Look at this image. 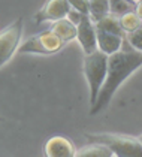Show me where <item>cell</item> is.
<instances>
[{
  "instance_id": "9c48e42d",
  "label": "cell",
  "mask_w": 142,
  "mask_h": 157,
  "mask_svg": "<svg viewBox=\"0 0 142 157\" xmlns=\"http://www.w3.org/2000/svg\"><path fill=\"white\" fill-rule=\"evenodd\" d=\"M123 42H124V36H120V35H115V33L97 29V48L100 51H103L108 56L120 51L121 47H123Z\"/></svg>"
},
{
  "instance_id": "ba28073f",
  "label": "cell",
  "mask_w": 142,
  "mask_h": 157,
  "mask_svg": "<svg viewBox=\"0 0 142 157\" xmlns=\"http://www.w3.org/2000/svg\"><path fill=\"white\" fill-rule=\"evenodd\" d=\"M44 151L48 157H73L76 156V148L71 139L64 136H51L45 142Z\"/></svg>"
},
{
  "instance_id": "44dd1931",
  "label": "cell",
  "mask_w": 142,
  "mask_h": 157,
  "mask_svg": "<svg viewBox=\"0 0 142 157\" xmlns=\"http://www.w3.org/2000/svg\"><path fill=\"white\" fill-rule=\"evenodd\" d=\"M0 120H2V118H0Z\"/></svg>"
},
{
  "instance_id": "7c38bea8",
  "label": "cell",
  "mask_w": 142,
  "mask_h": 157,
  "mask_svg": "<svg viewBox=\"0 0 142 157\" xmlns=\"http://www.w3.org/2000/svg\"><path fill=\"white\" fill-rule=\"evenodd\" d=\"M97 29L100 30H105V32H111V33H115L120 36H126L124 30L121 29L120 24V17L118 15H114V13H108L106 17H103L102 20H99L97 23H94Z\"/></svg>"
},
{
  "instance_id": "30bf717a",
  "label": "cell",
  "mask_w": 142,
  "mask_h": 157,
  "mask_svg": "<svg viewBox=\"0 0 142 157\" xmlns=\"http://www.w3.org/2000/svg\"><path fill=\"white\" fill-rule=\"evenodd\" d=\"M78 157H114V151L102 142H91L76 150Z\"/></svg>"
},
{
  "instance_id": "52a82bcc",
  "label": "cell",
  "mask_w": 142,
  "mask_h": 157,
  "mask_svg": "<svg viewBox=\"0 0 142 157\" xmlns=\"http://www.w3.org/2000/svg\"><path fill=\"white\" fill-rule=\"evenodd\" d=\"M72 6L67 0H48L37 11L35 20L37 24H40L44 21H57L61 18H66Z\"/></svg>"
},
{
  "instance_id": "2e32d148",
  "label": "cell",
  "mask_w": 142,
  "mask_h": 157,
  "mask_svg": "<svg viewBox=\"0 0 142 157\" xmlns=\"http://www.w3.org/2000/svg\"><path fill=\"white\" fill-rule=\"evenodd\" d=\"M124 40H127V44H129L133 49L142 51V24L139 25L136 30L127 33V35L124 36Z\"/></svg>"
},
{
  "instance_id": "277c9868",
  "label": "cell",
  "mask_w": 142,
  "mask_h": 157,
  "mask_svg": "<svg viewBox=\"0 0 142 157\" xmlns=\"http://www.w3.org/2000/svg\"><path fill=\"white\" fill-rule=\"evenodd\" d=\"M66 42L60 39L52 30L40 32L35 36L29 37L20 47V52H37V54H54L63 48Z\"/></svg>"
},
{
  "instance_id": "3957f363",
  "label": "cell",
  "mask_w": 142,
  "mask_h": 157,
  "mask_svg": "<svg viewBox=\"0 0 142 157\" xmlns=\"http://www.w3.org/2000/svg\"><path fill=\"white\" fill-rule=\"evenodd\" d=\"M91 142L108 145L118 157H142V144L139 138L118 133H85Z\"/></svg>"
},
{
  "instance_id": "7a4b0ae2",
  "label": "cell",
  "mask_w": 142,
  "mask_h": 157,
  "mask_svg": "<svg viewBox=\"0 0 142 157\" xmlns=\"http://www.w3.org/2000/svg\"><path fill=\"white\" fill-rule=\"evenodd\" d=\"M108 73V54L96 49L84 57V75L90 88V105L93 106L100 93V88L106 79Z\"/></svg>"
},
{
  "instance_id": "8992f818",
  "label": "cell",
  "mask_w": 142,
  "mask_h": 157,
  "mask_svg": "<svg viewBox=\"0 0 142 157\" xmlns=\"http://www.w3.org/2000/svg\"><path fill=\"white\" fill-rule=\"evenodd\" d=\"M76 39L81 44V48L85 54H91L97 48V29L91 21L90 15H85L83 21L76 25Z\"/></svg>"
},
{
  "instance_id": "e0dca14e",
  "label": "cell",
  "mask_w": 142,
  "mask_h": 157,
  "mask_svg": "<svg viewBox=\"0 0 142 157\" xmlns=\"http://www.w3.org/2000/svg\"><path fill=\"white\" fill-rule=\"evenodd\" d=\"M72 8L81 11L83 13L88 15L90 13V0H67Z\"/></svg>"
},
{
  "instance_id": "8fae6325",
  "label": "cell",
  "mask_w": 142,
  "mask_h": 157,
  "mask_svg": "<svg viewBox=\"0 0 142 157\" xmlns=\"http://www.w3.org/2000/svg\"><path fill=\"white\" fill-rule=\"evenodd\" d=\"M49 30H52L64 42H69V40L76 37V25L71 23L67 18H61V20H57V21H52V25H51Z\"/></svg>"
},
{
  "instance_id": "d6986e66",
  "label": "cell",
  "mask_w": 142,
  "mask_h": 157,
  "mask_svg": "<svg viewBox=\"0 0 142 157\" xmlns=\"http://www.w3.org/2000/svg\"><path fill=\"white\" fill-rule=\"evenodd\" d=\"M135 12L138 13V17L141 18V21H142V0L136 3V6H135Z\"/></svg>"
},
{
  "instance_id": "9a60e30c",
  "label": "cell",
  "mask_w": 142,
  "mask_h": 157,
  "mask_svg": "<svg viewBox=\"0 0 142 157\" xmlns=\"http://www.w3.org/2000/svg\"><path fill=\"white\" fill-rule=\"evenodd\" d=\"M109 6H111V13L114 15H123L126 12L135 11V3L130 0H109Z\"/></svg>"
},
{
  "instance_id": "5b68a950",
  "label": "cell",
  "mask_w": 142,
  "mask_h": 157,
  "mask_svg": "<svg viewBox=\"0 0 142 157\" xmlns=\"http://www.w3.org/2000/svg\"><path fill=\"white\" fill-rule=\"evenodd\" d=\"M23 18H17L9 27L0 33V67L12 59L15 49L18 48L21 32H23Z\"/></svg>"
},
{
  "instance_id": "ac0fdd59",
  "label": "cell",
  "mask_w": 142,
  "mask_h": 157,
  "mask_svg": "<svg viewBox=\"0 0 142 157\" xmlns=\"http://www.w3.org/2000/svg\"><path fill=\"white\" fill-rule=\"evenodd\" d=\"M85 17V13H83L81 11H78V9H75V8H71V11H69V13H67V20L71 21V23H73L75 25H78L81 21H83V18Z\"/></svg>"
},
{
  "instance_id": "6da1fadb",
  "label": "cell",
  "mask_w": 142,
  "mask_h": 157,
  "mask_svg": "<svg viewBox=\"0 0 142 157\" xmlns=\"http://www.w3.org/2000/svg\"><path fill=\"white\" fill-rule=\"evenodd\" d=\"M142 66V51L120 49L114 54L108 56V73L106 79L100 88L96 103L90 108V115H97L103 109L108 108L112 96L115 94L117 88L123 84L135 71Z\"/></svg>"
},
{
  "instance_id": "5bb4252c",
  "label": "cell",
  "mask_w": 142,
  "mask_h": 157,
  "mask_svg": "<svg viewBox=\"0 0 142 157\" xmlns=\"http://www.w3.org/2000/svg\"><path fill=\"white\" fill-rule=\"evenodd\" d=\"M120 24H121V29L124 30V33L127 35V33H130L133 30H136L142 24V21L135 11H130V12L120 15Z\"/></svg>"
},
{
  "instance_id": "4fadbf2b",
  "label": "cell",
  "mask_w": 142,
  "mask_h": 157,
  "mask_svg": "<svg viewBox=\"0 0 142 157\" xmlns=\"http://www.w3.org/2000/svg\"><path fill=\"white\" fill-rule=\"evenodd\" d=\"M111 13L109 0H90V18L93 23H97L103 17Z\"/></svg>"
},
{
  "instance_id": "ffe728a7",
  "label": "cell",
  "mask_w": 142,
  "mask_h": 157,
  "mask_svg": "<svg viewBox=\"0 0 142 157\" xmlns=\"http://www.w3.org/2000/svg\"><path fill=\"white\" fill-rule=\"evenodd\" d=\"M139 141H141V144H142V135H141V136H139Z\"/></svg>"
}]
</instances>
